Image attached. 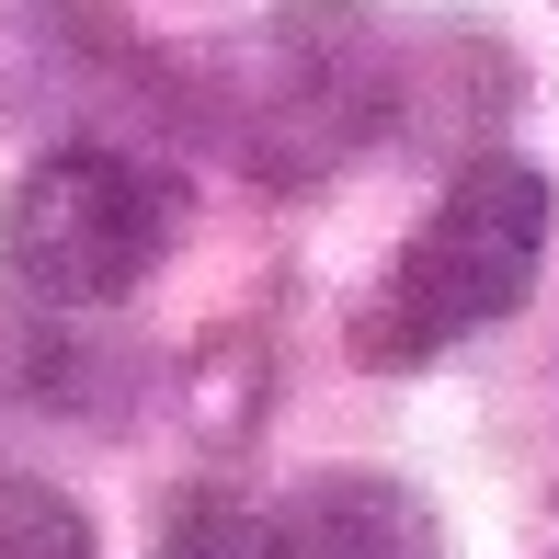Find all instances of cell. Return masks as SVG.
<instances>
[{
    "label": "cell",
    "mask_w": 559,
    "mask_h": 559,
    "mask_svg": "<svg viewBox=\"0 0 559 559\" xmlns=\"http://www.w3.org/2000/svg\"><path fill=\"white\" fill-rule=\"evenodd\" d=\"M537 251H548V183L525 160H502V148L456 160L445 194L423 206V228L377 263L366 309H354V354H366L377 377L456 354L468 332H491V320L525 309Z\"/></svg>",
    "instance_id": "cell-1"
},
{
    "label": "cell",
    "mask_w": 559,
    "mask_h": 559,
    "mask_svg": "<svg viewBox=\"0 0 559 559\" xmlns=\"http://www.w3.org/2000/svg\"><path fill=\"white\" fill-rule=\"evenodd\" d=\"M171 240H183V194L104 138L23 160L12 206H0V263L35 309H115L171 263Z\"/></svg>",
    "instance_id": "cell-2"
},
{
    "label": "cell",
    "mask_w": 559,
    "mask_h": 559,
    "mask_svg": "<svg viewBox=\"0 0 559 559\" xmlns=\"http://www.w3.org/2000/svg\"><path fill=\"white\" fill-rule=\"evenodd\" d=\"M263 559H445V525L389 468H320L274 502Z\"/></svg>",
    "instance_id": "cell-3"
},
{
    "label": "cell",
    "mask_w": 559,
    "mask_h": 559,
    "mask_svg": "<svg viewBox=\"0 0 559 559\" xmlns=\"http://www.w3.org/2000/svg\"><path fill=\"white\" fill-rule=\"evenodd\" d=\"M0 559H104V537L58 479H0Z\"/></svg>",
    "instance_id": "cell-4"
},
{
    "label": "cell",
    "mask_w": 559,
    "mask_h": 559,
    "mask_svg": "<svg viewBox=\"0 0 559 559\" xmlns=\"http://www.w3.org/2000/svg\"><path fill=\"white\" fill-rule=\"evenodd\" d=\"M148 559H263V525H251L228 491H183L160 514V548Z\"/></svg>",
    "instance_id": "cell-5"
}]
</instances>
